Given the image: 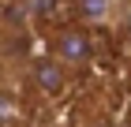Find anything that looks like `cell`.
Returning a JSON list of instances; mask_svg holds the SVG:
<instances>
[{
    "mask_svg": "<svg viewBox=\"0 0 131 127\" xmlns=\"http://www.w3.org/2000/svg\"><path fill=\"white\" fill-rule=\"evenodd\" d=\"M49 52L60 60L64 67L82 71V67L94 60L90 30L82 26V22H64V26H56V30H52V38H49Z\"/></svg>",
    "mask_w": 131,
    "mask_h": 127,
    "instance_id": "1",
    "label": "cell"
},
{
    "mask_svg": "<svg viewBox=\"0 0 131 127\" xmlns=\"http://www.w3.org/2000/svg\"><path fill=\"white\" fill-rule=\"evenodd\" d=\"M71 75L75 71L64 67L52 52H38L34 60H26V78H30L34 86H38V94H45V97H64L71 90Z\"/></svg>",
    "mask_w": 131,
    "mask_h": 127,
    "instance_id": "2",
    "label": "cell"
},
{
    "mask_svg": "<svg viewBox=\"0 0 131 127\" xmlns=\"http://www.w3.org/2000/svg\"><path fill=\"white\" fill-rule=\"evenodd\" d=\"M112 30H116V38H120L124 45H131V0H124L120 8H116V15H112Z\"/></svg>",
    "mask_w": 131,
    "mask_h": 127,
    "instance_id": "4",
    "label": "cell"
},
{
    "mask_svg": "<svg viewBox=\"0 0 131 127\" xmlns=\"http://www.w3.org/2000/svg\"><path fill=\"white\" fill-rule=\"evenodd\" d=\"M26 15H30V22H56L60 0H26Z\"/></svg>",
    "mask_w": 131,
    "mask_h": 127,
    "instance_id": "3",
    "label": "cell"
}]
</instances>
